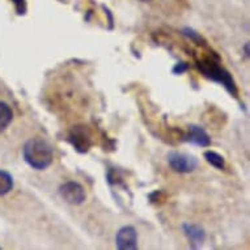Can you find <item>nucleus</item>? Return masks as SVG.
Instances as JSON below:
<instances>
[{
	"mask_svg": "<svg viewBox=\"0 0 250 250\" xmlns=\"http://www.w3.org/2000/svg\"><path fill=\"white\" fill-rule=\"evenodd\" d=\"M115 246L118 250L138 249V232L132 226H123L115 234Z\"/></svg>",
	"mask_w": 250,
	"mask_h": 250,
	"instance_id": "423d86ee",
	"label": "nucleus"
},
{
	"mask_svg": "<svg viewBox=\"0 0 250 250\" xmlns=\"http://www.w3.org/2000/svg\"><path fill=\"white\" fill-rule=\"evenodd\" d=\"M169 168L173 172L180 173V174H188L193 173L199 167V160L193 155L184 153V152L170 151L167 155Z\"/></svg>",
	"mask_w": 250,
	"mask_h": 250,
	"instance_id": "7ed1b4c3",
	"label": "nucleus"
},
{
	"mask_svg": "<svg viewBox=\"0 0 250 250\" xmlns=\"http://www.w3.org/2000/svg\"><path fill=\"white\" fill-rule=\"evenodd\" d=\"M15 181H13L12 174L7 170L0 169V197H4L13 190Z\"/></svg>",
	"mask_w": 250,
	"mask_h": 250,
	"instance_id": "9d476101",
	"label": "nucleus"
},
{
	"mask_svg": "<svg viewBox=\"0 0 250 250\" xmlns=\"http://www.w3.org/2000/svg\"><path fill=\"white\" fill-rule=\"evenodd\" d=\"M140 1H149V0H140Z\"/></svg>",
	"mask_w": 250,
	"mask_h": 250,
	"instance_id": "f3484780",
	"label": "nucleus"
},
{
	"mask_svg": "<svg viewBox=\"0 0 250 250\" xmlns=\"http://www.w3.org/2000/svg\"><path fill=\"white\" fill-rule=\"evenodd\" d=\"M181 33L184 34L185 37H188L189 40L195 42L197 45H205L206 43V40L202 37L201 33H198L197 30H194V29L190 28V26H185V28L181 29Z\"/></svg>",
	"mask_w": 250,
	"mask_h": 250,
	"instance_id": "f8f14e48",
	"label": "nucleus"
},
{
	"mask_svg": "<svg viewBox=\"0 0 250 250\" xmlns=\"http://www.w3.org/2000/svg\"><path fill=\"white\" fill-rule=\"evenodd\" d=\"M203 157L211 167H213L217 170H224L226 169V159L220 153H217L215 151H206L203 153Z\"/></svg>",
	"mask_w": 250,
	"mask_h": 250,
	"instance_id": "9b49d317",
	"label": "nucleus"
},
{
	"mask_svg": "<svg viewBox=\"0 0 250 250\" xmlns=\"http://www.w3.org/2000/svg\"><path fill=\"white\" fill-rule=\"evenodd\" d=\"M22 157L34 170H45L53 164L54 148L43 138H32L22 147Z\"/></svg>",
	"mask_w": 250,
	"mask_h": 250,
	"instance_id": "f03ea898",
	"label": "nucleus"
},
{
	"mask_svg": "<svg viewBox=\"0 0 250 250\" xmlns=\"http://www.w3.org/2000/svg\"><path fill=\"white\" fill-rule=\"evenodd\" d=\"M101 7H103V9L105 11V15L107 16V20H109V29L111 30V29L114 28V16H113V13H111V11L107 8L106 5L103 4Z\"/></svg>",
	"mask_w": 250,
	"mask_h": 250,
	"instance_id": "2eb2a0df",
	"label": "nucleus"
},
{
	"mask_svg": "<svg viewBox=\"0 0 250 250\" xmlns=\"http://www.w3.org/2000/svg\"><path fill=\"white\" fill-rule=\"evenodd\" d=\"M13 121V111L8 104L0 101V132L5 131Z\"/></svg>",
	"mask_w": 250,
	"mask_h": 250,
	"instance_id": "1a4fd4ad",
	"label": "nucleus"
},
{
	"mask_svg": "<svg viewBox=\"0 0 250 250\" xmlns=\"http://www.w3.org/2000/svg\"><path fill=\"white\" fill-rule=\"evenodd\" d=\"M15 5H16V11L19 15H25L26 12V3L25 0H12Z\"/></svg>",
	"mask_w": 250,
	"mask_h": 250,
	"instance_id": "4468645a",
	"label": "nucleus"
},
{
	"mask_svg": "<svg viewBox=\"0 0 250 250\" xmlns=\"http://www.w3.org/2000/svg\"><path fill=\"white\" fill-rule=\"evenodd\" d=\"M181 142L202 148H207L211 146V138H209L205 128L199 126V125H189L188 134H185L181 138Z\"/></svg>",
	"mask_w": 250,
	"mask_h": 250,
	"instance_id": "0eeeda50",
	"label": "nucleus"
},
{
	"mask_svg": "<svg viewBox=\"0 0 250 250\" xmlns=\"http://www.w3.org/2000/svg\"><path fill=\"white\" fill-rule=\"evenodd\" d=\"M197 70L201 72L206 79H208L211 82L217 83L220 85L224 86V89L229 93L232 97L237 99L238 97V88L236 85L233 76L230 75L229 71H227L224 67L219 63V57L213 55L208 58H203L201 61L195 62Z\"/></svg>",
	"mask_w": 250,
	"mask_h": 250,
	"instance_id": "f257e3e1",
	"label": "nucleus"
},
{
	"mask_svg": "<svg viewBox=\"0 0 250 250\" xmlns=\"http://www.w3.org/2000/svg\"><path fill=\"white\" fill-rule=\"evenodd\" d=\"M68 142L72 144L75 151L79 153H85L92 147V135L90 131L86 128V126H76L71 130L68 135Z\"/></svg>",
	"mask_w": 250,
	"mask_h": 250,
	"instance_id": "39448f33",
	"label": "nucleus"
},
{
	"mask_svg": "<svg viewBox=\"0 0 250 250\" xmlns=\"http://www.w3.org/2000/svg\"><path fill=\"white\" fill-rule=\"evenodd\" d=\"M188 70H189V63H186V62H178V63H176L174 67L172 68V74L182 75L185 74Z\"/></svg>",
	"mask_w": 250,
	"mask_h": 250,
	"instance_id": "ddd939ff",
	"label": "nucleus"
},
{
	"mask_svg": "<svg viewBox=\"0 0 250 250\" xmlns=\"http://www.w3.org/2000/svg\"><path fill=\"white\" fill-rule=\"evenodd\" d=\"M59 195L71 206H80L86 201V191L82 184L76 181H67L59 186Z\"/></svg>",
	"mask_w": 250,
	"mask_h": 250,
	"instance_id": "20e7f679",
	"label": "nucleus"
},
{
	"mask_svg": "<svg viewBox=\"0 0 250 250\" xmlns=\"http://www.w3.org/2000/svg\"><path fill=\"white\" fill-rule=\"evenodd\" d=\"M0 249H1V248H0Z\"/></svg>",
	"mask_w": 250,
	"mask_h": 250,
	"instance_id": "a211bd4d",
	"label": "nucleus"
},
{
	"mask_svg": "<svg viewBox=\"0 0 250 250\" xmlns=\"http://www.w3.org/2000/svg\"><path fill=\"white\" fill-rule=\"evenodd\" d=\"M242 51H244V55H245V58H249L250 57V45H249V42H246L245 45H244V47H242Z\"/></svg>",
	"mask_w": 250,
	"mask_h": 250,
	"instance_id": "dca6fc26",
	"label": "nucleus"
},
{
	"mask_svg": "<svg viewBox=\"0 0 250 250\" xmlns=\"http://www.w3.org/2000/svg\"><path fill=\"white\" fill-rule=\"evenodd\" d=\"M181 229L184 232L186 237L189 238L190 245L193 249L201 248V245L206 240V230L198 224H191V223H182Z\"/></svg>",
	"mask_w": 250,
	"mask_h": 250,
	"instance_id": "6e6552de",
	"label": "nucleus"
}]
</instances>
